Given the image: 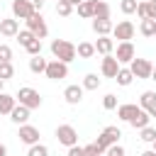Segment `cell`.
Returning a JSON list of instances; mask_svg holds the SVG:
<instances>
[{"instance_id":"obj_4","label":"cell","mask_w":156,"mask_h":156,"mask_svg":"<svg viewBox=\"0 0 156 156\" xmlns=\"http://www.w3.org/2000/svg\"><path fill=\"white\" fill-rule=\"evenodd\" d=\"M129 71L134 73V78L139 80H151V71H154V63L149 58H134L129 63Z\"/></svg>"},{"instance_id":"obj_12","label":"cell","mask_w":156,"mask_h":156,"mask_svg":"<svg viewBox=\"0 0 156 156\" xmlns=\"http://www.w3.org/2000/svg\"><path fill=\"white\" fill-rule=\"evenodd\" d=\"M17 136H20V141H22V144H27V146L39 144V129H37V127H32V124H22V127H20V132H17Z\"/></svg>"},{"instance_id":"obj_35","label":"cell","mask_w":156,"mask_h":156,"mask_svg":"<svg viewBox=\"0 0 156 156\" xmlns=\"http://www.w3.org/2000/svg\"><path fill=\"white\" fill-rule=\"evenodd\" d=\"M27 156H49V149L44 144H34V146H29Z\"/></svg>"},{"instance_id":"obj_23","label":"cell","mask_w":156,"mask_h":156,"mask_svg":"<svg viewBox=\"0 0 156 156\" xmlns=\"http://www.w3.org/2000/svg\"><path fill=\"white\" fill-rule=\"evenodd\" d=\"M78 15L85 17V20H93L95 17V0H83L78 5Z\"/></svg>"},{"instance_id":"obj_3","label":"cell","mask_w":156,"mask_h":156,"mask_svg":"<svg viewBox=\"0 0 156 156\" xmlns=\"http://www.w3.org/2000/svg\"><path fill=\"white\" fill-rule=\"evenodd\" d=\"M15 98H17V102H20V105H24V107H29V110L41 107V95H39L34 88H27V85H24V88H20V90H17V95H15Z\"/></svg>"},{"instance_id":"obj_51","label":"cell","mask_w":156,"mask_h":156,"mask_svg":"<svg viewBox=\"0 0 156 156\" xmlns=\"http://www.w3.org/2000/svg\"><path fill=\"white\" fill-rule=\"evenodd\" d=\"M95 156H102V154H95Z\"/></svg>"},{"instance_id":"obj_44","label":"cell","mask_w":156,"mask_h":156,"mask_svg":"<svg viewBox=\"0 0 156 156\" xmlns=\"http://www.w3.org/2000/svg\"><path fill=\"white\" fill-rule=\"evenodd\" d=\"M0 156H7V146L5 144H0Z\"/></svg>"},{"instance_id":"obj_20","label":"cell","mask_w":156,"mask_h":156,"mask_svg":"<svg viewBox=\"0 0 156 156\" xmlns=\"http://www.w3.org/2000/svg\"><path fill=\"white\" fill-rule=\"evenodd\" d=\"M95 51L102 54V56H110V54L115 51V41H112L110 37H98V41H95Z\"/></svg>"},{"instance_id":"obj_16","label":"cell","mask_w":156,"mask_h":156,"mask_svg":"<svg viewBox=\"0 0 156 156\" xmlns=\"http://www.w3.org/2000/svg\"><path fill=\"white\" fill-rule=\"evenodd\" d=\"M29 115H32V110L17 102V107L10 112V119H12L15 124H20V127H22V124H27V122H29Z\"/></svg>"},{"instance_id":"obj_28","label":"cell","mask_w":156,"mask_h":156,"mask_svg":"<svg viewBox=\"0 0 156 156\" xmlns=\"http://www.w3.org/2000/svg\"><path fill=\"white\" fill-rule=\"evenodd\" d=\"M95 17L100 20H110V5L102 0H95Z\"/></svg>"},{"instance_id":"obj_8","label":"cell","mask_w":156,"mask_h":156,"mask_svg":"<svg viewBox=\"0 0 156 156\" xmlns=\"http://www.w3.org/2000/svg\"><path fill=\"white\" fill-rule=\"evenodd\" d=\"M46 78H51V80H63L66 76H68V63H63V61H58V58H54V61H49V66H46V73H44Z\"/></svg>"},{"instance_id":"obj_15","label":"cell","mask_w":156,"mask_h":156,"mask_svg":"<svg viewBox=\"0 0 156 156\" xmlns=\"http://www.w3.org/2000/svg\"><path fill=\"white\" fill-rule=\"evenodd\" d=\"M112 29H115L112 20H100V17H93V32H95L98 37H110V34H112Z\"/></svg>"},{"instance_id":"obj_17","label":"cell","mask_w":156,"mask_h":156,"mask_svg":"<svg viewBox=\"0 0 156 156\" xmlns=\"http://www.w3.org/2000/svg\"><path fill=\"white\" fill-rule=\"evenodd\" d=\"M139 110H141L139 105H134V102H124V105H117V117H119L122 122H129Z\"/></svg>"},{"instance_id":"obj_2","label":"cell","mask_w":156,"mask_h":156,"mask_svg":"<svg viewBox=\"0 0 156 156\" xmlns=\"http://www.w3.org/2000/svg\"><path fill=\"white\" fill-rule=\"evenodd\" d=\"M51 54H54V58H58L63 63H71L78 56L76 54V44H71L68 39H54L51 41Z\"/></svg>"},{"instance_id":"obj_18","label":"cell","mask_w":156,"mask_h":156,"mask_svg":"<svg viewBox=\"0 0 156 156\" xmlns=\"http://www.w3.org/2000/svg\"><path fill=\"white\" fill-rule=\"evenodd\" d=\"M63 98H66L68 105H78V102L83 100V85H68V88L63 90Z\"/></svg>"},{"instance_id":"obj_26","label":"cell","mask_w":156,"mask_h":156,"mask_svg":"<svg viewBox=\"0 0 156 156\" xmlns=\"http://www.w3.org/2000/svg\"><path fill=\"white\" fill-rule=\"evenodd\" d=\"M139 32L144 37H156V20H141L139 22Z\"/></svg>"},{"instance_id":"obj_29","label":"cell","mask_w":156,"mask_h":156,"mask_svg":"<svg viewBox=\"0 0 156 156\" xmlns=\"http://www.w3.org/2000/svg\"><path fill=\"white\" fill-rule=\"evenodd\" d=\"M139 134H141L139 139H141V141H146V144L156 141V127H151V124H149V127H144V129H139Z\"/></svg>"},{"instance_id":"obj_14","label":"cell","mask_w":156,"mask_h":156,"mask_svg":"<svg viewBox=\"0 0 156 156\" xmlns=\"http://www.w3.org/2000/svg\"><path fill=\"white\" fill-rule=\"evenodd\" d=\"M0 34H2V37H17V34H20V22H17L15 17L0 20Z\"/></svg>"},{"instance_id":"obj_47","label":"cell","mask_w":156,"mask_h":156,"mask_svg":"<svg viewBox=\"0 0 156 156\" xmlns=\"http://www.w3.org/2000/svg\"><path fill=\"white\" fill-rule=\"evenodd\" d=\"M151 80H156V63H154V71H151Z\"/></svg>"},{"instance_id":"obj_33","label":"cell","mask_w":156,"mask_h":156,"mask_svg":"<svg viewBox=\"0 0 156 156\" xmlns=\"http://www.w3.org/2000/svg\"><path fill=\"white\" fill-rule=\"evenodd\" d=\"M37 37L29 32V29H20V34H17V41H20V46H27L29 41H34Z\"/></svg>"},{"instance_id":"obj_30","label":"cell","mask_w":156,"mask_h":156,"mask_svg":"<svg viewBox=\"0 0 156 156\" xmlns=\"http://www.w3.org/2000/svg\"><path fill=\"white\" fill-rule=\"evenodd\" d=\"M73 12V5L68 2V0H58L56 2V15H61V17H68Z\"/></svg>"},{"instance_id":"obj_32","label":"cell","mask_w":156,"mask_h":156,"mask_svg":"<svg viewBox=\"0 0 156 156\" xmlns=\"http://www.w3.org/2000/svg\"><path fill=\"white\" fill-rule=\"evenodd\" d=\"M136 0H122L119 2V10H122V15H134L136 12Z\"/></svg>"},{"instance_id":"obj_42","label":"cell","mask_w":156,"mask_h":156,"mask_svg":"<svg viewBox=\"0 0 156 156\" xmlns=\"http://www.w3.org/2000/svg\"><path fill=\"white\" fill-rule=\"evenodd\" d=\"M83 149H85V156H95V154H100L95 144H88V146H83Z\"/></svg>"},{"instance_id":"obj_38","label":"cell","mask_w":156,"mask_h":156,"mask_svg":"<svg viewBox=\"0 0 156 156\" xmlns=\"http://www.w3.org/2000/svg\"><path fill=\"white\" fill-rule=\"evenodd\" d=\"M105 156H124V146H122V144H112Z\"/></svg>"},{"instance_id":"obj_36","label":"cell","mask_w":156,"mask_h":156,"mask_svg":"<svg viewBox=\"0 0 156 156\" xmlns=\"http://www.w3.org/2000/svg\"><path fill=\"white\" fill-rule=\"evenodd\" d=\"M102 107H105V110H117V98H115L112 93H107V95L102 98Z\"/></svg>"},{"instance_id":"obj_49","label":"cell","mask_w":156,"mask_h":156,"mask_svg":"<svg viewBox=\"0 0 156 156\" xmlns=\"http://www.w3.org/2000/svg\"><path fill=\"white\" fill-rule=\"evenodd\" d=\"M151 144H154V151H156V141H151Z\"/></svg>"},{"instance_id":"obj_21","label":"cell","mask_w":156,"mask_h":156,"mask_svg":"<svg viewBox=\"0 0 156 156\" xmlns=\"http://www.w3.org/2000/svg\"><path fill=\"white\" fill-rule=\"evenodd\" d=\"M46 66H49V61H46L41 54L29 58V71H32V73H46Z\"/></svg>"},{"instance_id":"obj_52","label":"cell","mask_w":156,"mask_h":156,"mask_svg":"<svg viewBox=\"0 0 156 156\" xmlns=\"http://www.w3.org/2000/svg\"><path fill=\"white\" fill-rule=\"evenodd\" d=\"M56 2H58V0H56Z\"/></svg>"},{"instance_id":"obj_22","label":"cell","mask_w":156,"mask_h":156,"mask_svg":"<svg viewBox=\"0 0 156 156\" xmlns=\"http://www.w3.org/2000/svg\"><path fill=\"white\" fill-rule=\"evenodd\" d=\"M149 122H151V117H149V112H144V110H139V112L129 119V124H132L134 129H144V127H149Z\"/></svg>"},{"instance_id":"obj_11","label":"cell","mask_w":156,"mask_h":156,"mask_svg":"<svg viewBox=\"0 0 156 156\" xmlns=\"http://www.w3.org/2000/svg\"><path fill=\"white\" fill-rule=\"evenodd\" d=\"M112 37H115V39H119V41H129V39L134 37V24H132L129 20L117 22V24H115V29H112Z\"/></svg>"},{"instance_id":"obj_10","label":"cell","mask_w":156,"mask_h":156,"mask_svg":"<svg viewBox=\"0 0 156 156\" xmlns=\"http://www.w3.org/2000/svg\"><path fill=\"white\" fill-rule=\"evenodd\" d=\"M122 66H119V61L115 58V54H110V56H102V61H100V73L105 76V78H117V71H119Z\"/></svg>"},{"instance_id":"obj_6","label":"cell","mask_w":156,"mask_h":156,"mask_svg":"<svg viewBox=\"0 0 156 156\" xmlns=\"http://www.w3.org/2000/svg\"><path fill=\"white\" fill-rule=\"evenodd\" d=\"M27 29L37 37V39H44L46 34H49V27H46V22H44V17H41V12H34L29 20H27Z\"/></svg>"},{"instance_id":"obj_50","label":"cell","mask_w":156,"mask_h":156,"mask_svg":"<svg viewBox=\"0 0 156 156\" xmlns=\"http://www.w3.org/2000/svg\"><path fill=\"white\" fill-rule=\"evenodd\" d=\"M149 2H156V0H149Z\"/></svg>"},{"instance_id":"obj_31","label":"cell","mask_w":156,"mask_h":156,"mask_svg":"<svg viewBox=\"0 0 156 156\" xmlns=\"http://www.w3.org/2000/svg\"><path fill=\"white\" fill-rule=\"evenodd\" d=\"M12 76H15V66H12V61L0 63V80H10Z\"/></svg>"},{"instance_id":"obj_46","label":"cell","mask_w":156,"mask_h":156,"mask_svg":"<svg viewBox=\"0 0 156 156\" xmlns=\"http://www.w3.org/2000/svg\"><path fill=\"white\" fill-rule=\"evenodd\" d=\"M68 2H71V5H73V7H78V5H80V2H83V0H68Z\"/></svg>"},{"instance_id":"obj_37","label":"cell","mask_w":156,"mask_h":156,"mask_svg":"<svg viewBox=\"0 0 156 156\" xmlns=\"http://www.w3.org/2000/svg\"><path fill=\"white\" fill-rule=\"evenodd\" d=\"M7 61H12V49L7 44H0V63H7Z\"/></svg>"},{"instance_id":"obj_41","label":"cell","mask_w":156,"mask_h":156,"mask_svg":"<svg viewBox=\"0 0 156 156\" xmlns=\"http://www.w3.org/2000/svg\"><path fill=\"white\" fill-rule=\"evenodd\" d=\"M146 12H149V20H156V2L146 0Z\"/></svg>"},{"instance_id":"obj_48","label":"cell","mask_w":156,"mask_h":156,"mask_svg":"<svg viewBox=\"0 0 156 156\" xmlns=\"http://www.w3.org/2000/svg\"><path fill=\"white\" fill-rule=\"evenodd\" d=\"M2 83H5V80H0V93H2Z\"/></svg>"},{"instance_id":"obj_39","label":"cell","mask_w":156,"mask_h":156,"mask_svg":"<svg viewBox=\"0 0 156 156\" xmlns=\"http://www.w3.org/2000/svg\"><path fill=\"white\" fill-rule=\"evenodd\" d=\"M136 15H139V20H149V12H146V2H139V5H136Z\"/></svg>"},{"instance_id":"obj_34","label":"cell","mask_w":156,"mask_h":156,"mask_svg":"<svg viewBox=\"0 0 156 156\" xmlns=\"http://www.w3.org/2000/svg\"><path fill=\"white\" fill-rule=\"evenodd\" d=\"M24 51H27L29 56H39V54H41V39H34V41H29V44L24 46Z\"/></svg>"},{"instance_id":"obj_7","label":"cell","mask_w":156,"mask_h":156,"mask_svg":"<svg viewBox=\"0 0 156 156\" xmlns=\"http://www.w3.org/2000/svg\"><path fill=\"white\" fill-rule=\"evenodd\" d=\"M37 10H34V5L29 2V0H12V17L15 20H29L32 15H34Z\"/></svg>"},{"instance_id":"obj_19","label":"cell","mask_w":156,"mask_h":156,"mask_svg":"<svg viewBox=\"0 0 156 156\" xmlns=\"http://www.w3.org/2000/svg\"><path fill=\"white\" fill-rule=\"evenodd\" d=\"M15 107H17V98L2 90V93H0V115H10Z\"/></svg>"},{"instance_id":"obj_43","label":"cell","mask_w":156,"mask_h":156,"mask_svg":"<svg viewBox=\"0 0 156 156\" xmlns=\"http://www.w3.org/2000/svg\"><path fill=\"white\" fill-rule=\"evenodd\" d=\"M29 2H32V5H34V10L39 12V10L44 7V2H46V0H29Z\"/></svg>"},{"instance_id":"obj_45","label":"cell","mask_w":156,"mask_h":156,"mask_svg":"<svg viewBox=\"0 0 156 156\" xmlns=\"http://www.w3.org/2000/svg\"><path fill=\"white\" fill-rule=\"evenodd\" d=\"M141 156H156V151H154V149H149V151H144Z\"/></svg>"},{"instance_id":"obj_9","label":"cell","mask_w":156,"mask_h":156,"mask_svg":"<svg viewBox=\"0 0 156 156\" xmlns=\"http://www.w3.org/2000/svg\"><path fill=\"white\" fill-rule=\"evenodd\" d=\"M115 58L119 61V66H122V63H132V61L136 58L134 44H132V41H119V44H117V51H115Z\"/></svg>"},{"instance_id":"obj_25","label":"cell","mask_w":156,"mask_h":156,"mask_svg":"<svg viewBox=\"0 0 156 156\" xmlns=\"http://www.w3.org/2000/svg\"><path fill=\"white\" fill-rule=\"evenodd\" d=\"M117 85H122V88H127V85H132V80H134V73L129 71V68H119L117 71Z\"/></svg>"},{"instance_id":"obj_1","label":"cell","mask_w":156,"mask_h":156,"mask_svg":"<svg viewBox=\"0 0 156 156\" xmlns=\"http://www.w3.org/2000/svg\"><path fill=\"white\" fill-rule=\"evenodd\" d=\"M119 136H122L119 127L110 124V127H105V129H102V132L98 134V139H95L93 144L98 146V151H100V154H107V149H110L112 144H119Z\"/></svg>"},{"instance_id":"obj_24","label":"cell","mask_w":156,"mask_h":156,"mask_svg":"<svg viewBox=\"0 0 156 156\" xmlns=\"http://www.w3.org/2000/svg\"><path fill=\"white\" fill-rule=\"evenodd\" d=\"M76 54H78L80 58H93L98 51H95V44H90V41H80V44L76 46Z\"/></svg>"},{"instance_id":"obj_13","label":"cell","mask_w":156,"mask_h":156,"mask_svg":"<svg viewBox=\"0 0 156 156\" xmlns=\"http://www.w3.org/2000/svg\"><path fill=\"white\" fill-rule=\"evenodd\" d=\"M139 107L144 112H149V117H156V93L154 90H144L139 98Z\"/></svg>"},{"instance_id":"obj_5","label":"cell","mask_w":156,"mask_h":156,"mask_svg":"<svg viewBox=\"0 0 156 156\" xmlns=\"http://www.w3.org/2000/svg\"><path fill=\"white\" fill-rule=\"evenodd\" d=\"M56 139H58V144H63V146H76L78 144V132H76V127L73 124H58L56 127Z\"/></svg>"},{"instance_id":"obj_27","label":"cell","mask_w":156,"mask_h":156,"mask_svg":"<svg viewBox=\"0 0 156 156\" xmlns=\"http://www.w3.org/2000/svg\"><path fill=\"white\" fill-rule=\"evenodd\" d=\"M100 78H98V73H88L85 78H83V90H98L100 88Z\"/></svg>"},{"instance_id":"obj_40","label":"cell","mask_w":156,"mask_h":156,"mask_svg":"<svg viewBox=\"0 0 156 156\" xmlns=\"http://www.w3.org/2000/svg\"><path fill=\"white\" fill-rule=\"evenodd\" d=\"M68 156H85V149L76 144V146H71V149H68Z\"/></svg>"}]
</instances>
